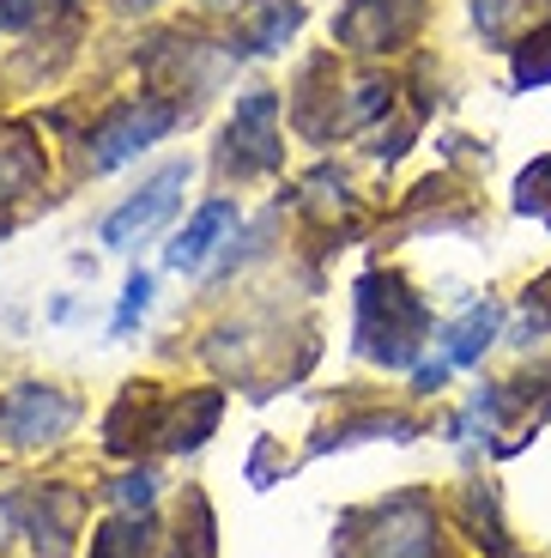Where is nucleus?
<instances>
[{
	"instance_id": "11",
	"label": "nucleus",
	"mask_w": 551,
	"mask_h": 558,
	"mask_svg": "<svg viewBox=\"0 0 551 558\" xmlns=\"http://www.w3.org/2000/svg\"><path fill=\"white\" fill-rule=\"evenodd\" d=\"M115 7H122V13H134V7H152V0H115Z\"/></svg>"
},
{
	"instance_id": "10",
	"label": "nucleus",
	"mask_w": 551,
	"mask_h": 558,
	"mask_svg": "<svg viewBox=\"0 0 551 558\" xmlns=\"http://www.w3.org/2000/svg\"><path fill=\"white\" fill-rule=\"evenodd\" d=\"M68 0H0V25H13V31H25V25H37V19H56Z\"/></svg>"
},
{
	"instance_id": "8",
	"label": "nucleus",
	"mask_w": 551,
	"mask_h": 558,
	"mask_svg": "<svg viewBox=\"0 0 551 558\" xmlns=\"http://www.w3.org/2000/svg\"><path fill=\"white\" fill-rule=\"evenodd\" d=\"M297 19H304V7H297V0H291V7H285V0H267V19L255 25V49H261V56H267V49H279V43L297 31Z\"/></svg>"
},
{
	"instance_id": "2",
	"label": "nucleus",
	"mask_w": 551,
	"mask_h": 558,
	"mask_svg": "<svg viewBox=\"0 0 551 558\" xmlns=\"http://www.w3.org/2000/svg\"><path fill=\"white\" fill-rule=\"evenodd\" d=\"M170 128H176V110H170V104H152V98L122 104V110H110V116H103V128L91 134V170L127 165V158L146 153L152 140H164Z\"/></svg>"
},
{
	"instance_id": "9",
	"label": "nucleus",
	"mask_w": 551,
	"mask_h": 558,
	"mask_svg": "<svg viewBox=\"0 0 551 558\" xmlns=\"http://www.w3.org/2000/svg\"><path fill=\"white\" fill-rule=\"evenodd\" d=\"M146 310H152V274H134L127 279V292H122V310H115V335H127Z\"/></svg>"
},
{
	"instance_id": "7",
	"label": "nucleus",
	"mask_w": 551,
	"mask_h": 558,
	"mask_svg": "<svg viewBox=\"0 0 551 558\" xmlns=\"http://www.w3.org/2000/svg\"><path fill=\"white\" fill-rule=\"evenodd\" d=\"M491 328H497V310H491V304H485V310H473V316L455 328V340H449V359H455V364L479 359V352L491 347Z\"/></svg>"
},
{
	"instance_id": "5",
	"label": "nucleus",
	"mask_w": 551,
	"mask_h": 558,
	"mask_svg": "<svg viewBox=\"0 0 551 558\" xmlns=\"http://www.w3.org/2000/svg\"><path fill=\"white\" fill-rule=\"evenodd\" d=\"M0 425H7V437H19V444H37V437H56L73 425V401L56 389H19L13 401L0 407Z\"/></svg>"
},
{
	"instance_id": "6",
	"label": "nucleus",
	"mask_w": 551,
	"mask_h": 558,
	"mask_svg": "<svg viewBox=\"0 0 551 558\" xmlns=\"http://www.w3.org/2000/svg\"><path fill=\"white\" fill-rule=\"evenodd\" d=\"M236 225V201H207V207L194 213L188 225L176 231V243L164 250V262L176 267V274H194V267H207V255L219 250V238Z\"/></svg>"
},
{
	"instance_id": "3",
	"label": "nucleus",
	"mask_w": 551,
	"mask_h": 558,
	"mask_svg": "<svg viewBox=\"0 0 551 558\" xmlns=\"http://www.w3.org/2000/svg\"><path fill=\"white\" fill-rule=\"evenodd\" d=\"M418 19H425V0H352V7L333 19V37L352 43V49L382 56V49H400V43L413 37Z\"/></svg>"
},
{
	"instance_id": "1",
	"label": "nucleus",
	"mask_w": 551,
	"mask_h": 558,
	"mask_svg": "<svg viewBox=\"0 0 551 558\" xmlns=\"http://www.w3.org/2000/svg\"><path fill=\"white\" fill-rule=\"evenodd\" d=\"M285 153H279V98L273 92H248L236 104L231 128H224V170L236 177H255V170H279Z\"/></svg>"
},
{
	"instance_id": "4",
	"label": "nucleus",
	"mask_w": 551,
	"mask_h": 558,
	"mask_svg": "<svg viewBox=\"0 0 551 558\" xmlns=\"http://www.w3.org/2000/svg\"><path fill=\"white\" fill-rule=\"evenodd\" d=\"M182 189H188V165H164L152 182H146V189H139V195H127L122 207L103 219V243H110V250H127L134 238H146L158 219H170V213H176Z\"/></svg>"
}]
</instances>
